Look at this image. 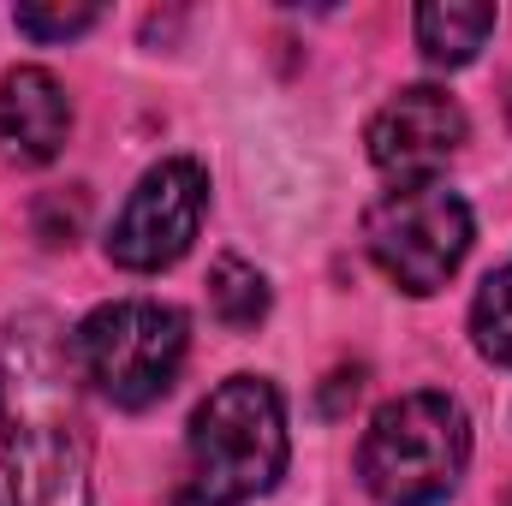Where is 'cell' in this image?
<instances>
[{"label": "cell", "mask_w": 512, "mask_h": 506, "mask_svg": "<svg viewBox=\"0 0 512 506\" xmlns=\"http://www.w3.org/2000/svg\"><path fill=\"white\" fill-rule=\"evenodd\" d=\"M96 24V6H18V30L36 42H66Z\"/></svg>", "instance_id": "obj_12"}, {"label": "cell", "mask_w": 512, "mask_h": 506, "mask_svg": "<svg viewBox=\"0 0 512 506\" xmlns=\"http://www.w3.org/2000/svg\"><path fill=\"white\" fill-rule=\"evenodd\" d=\"M507 506H512V489H507Z\"/></svg>", "instance_id": "obj_14"}, {"label": "cell", "mask_w": 512, "mask_h": 506, "mask_svg": "<svg viewBox=\"0 0 512 506\" xmlns=\"http://www.w3.org/2000/svg\"><path fill=\"white\" fill-rule=\"evenodd\" d=\"M507 114H512V84H507Z\"/></svg>", "instance_id": "obj_13"}, {"label": "cell", "mask_w": 512, "mask_h": 506, "mask_svg": "<svg viewBox=\"0 0 512 506\" xmlns=\"http://www.w3.org/2000/svg\"><path fill=\"white\" fill-rule=\"evenodd\" d=\"M471 459V417L453 393L417 387L387 399L370 417L358 447V477L382 506H435L447 501Z\"/></svg>", "instance_id": "obj_3"}, {"label": "cell", "mask_w": 512, "mask_h": 506, "mask_svg": "<svg viewBox=\"0 0 512 506\" xmlns=\"http://www.w3.org/2000/svg\"><path fill=\"white\" fill-rule=\"evenodd\" d=\"M203 209H209V179L197 161H161L137 179V191L126 197L114 233H108V256L131 268V274H155V268H173L179 256L191 251L197 227H203Z\"/></svg>", "instance_id": "obj_6"}, {"label": "cell", "mask_w": 512, "mask_h": 506, "mask_svg": "<svg viewBox=\"0 0 512 506\" xmlns=\"http://www.w3.org/2000/svg\"><path fill=\"white\" fill-rule=\"evenodd\" d=\"M465 137H471V120L447 90L411 84L370 120V161L399 185H429L465 149Z\"/></svg>", "instance_id": "obj_7"}, {"label": "cell", "mask_w": 512, "mask_h": 506, "mask_svg": "<svg viewBox=\"0 0 512 506\" xmlns=\"http://www.w3.org/2000/svg\"><path fill=\"white\" fill-rule=\"evenodd\" d=\"M364 251L411 298H429L453 280L471 251V209L447 185H393L364 215Z\"/></svg>", "instance_id": "obj_5"}, {"label": "cell", "mask_w": 512, "mask_h": 506, "mask_svg": "<svg viewBox=\"0 0 512 506\" xmlns=\"http://www.w3.org/2000/svg\"><path fill=\"white\" fill-rule=\"evenodd\" d=\"M72 102L48 66H12L0 78V149L18 167H48L66 149Z\"/></svg>", "instance_id": "obj_8"}, {"label": "cell", "mask_w": 512, "mask_h": 506, "mask_svg": "<svg viewBox=\"0 0 512 506\" xmlns=\"http://www.w3.org/2000/svg\"><path fill=\"white\" fill-rule=\"evenodd\" d=\"M191 352V322L173 304L155 298H114L102 310H90L72 334V358L78 376L90 381L102 399H114L120 411L155 405Z\"/></svg>", "instance_id": "obj_4"}, {"label": "cell", "mask_w": 512, "mask_h": 506, "mask_svg": "<svg viewBox=\"0 0 512 506\" xmlns=\"http://www.w3.org/2000/svg\"><path fill=\"white\" fill-rule=\"evenodd\" d=\"M280 471H286V405H280L274 381H221L191 417L179 501L245 506L256 495H268L280 483Z\"/></svg>", "instance_id": "obj_2"}, {"label": "cell", "mask_w": 512, "mask_h": 506, "mask_svg": "<svg viewBox=\"0 0 512 506\" xmlns=\"http://www.w3.org/2000/svg\"><path fill=\"white\" fill-rule=\"evenodd\" d=\"M209 304H215V316L227 322V328H256L262 316H268V280L256 274L245 256H221L215 268H209Z\"/></svg>", "instance_id": "obj_10"}, {"label": "cell", "mask_w": 512, "mask_h": 506, "mask_svg": "<svg viewBox=\"0 0 512 506\" xmlns=\"http://www.w3.org/2000/svg\"><path fill=\"white\" fill-rule=\"evenodd\" d=\"M471 340L489 364L512 370V262L483 280V292L471 304Z\"/></svg>", "instance_id": "obj_11"}, {"label": "cell", "mask_w": 512, "mask_h": 506, "mask_svg": "<svg viewBox=\"0 0 512 506\" xmlns=\"http://www.w3.org/2000/svg\"><path fill=\"white\" fill-rule=\"evenodd\" d=\"M489 30H495V6H483V0H429V6H417V48H423V60L429 66H471L477 60V48L489 42Z\"/></svg>", "instance_id": "obj_9"}, {"label": "cell", "mask_w": 512, "mask_h": 506, "mask_svg": "<svg viewBox=\"0 0 512 506\" xmlns=\"http://www.w3.org/2000/svg\"><path fill=\"white\" fill-rule=\"evenodd\" d=\"M72 334L48 310L0 328V459L12 506H90V423Z\"/></svg>", "instance_id": "obj_1"}]
</instances>
